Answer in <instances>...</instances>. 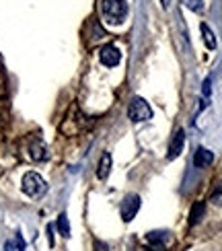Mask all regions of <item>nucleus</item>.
<instances>
[{
	"instance_id": "6ab92c4d",
	"label": "nucleus",
	"mask_w": 222,
	"mask_h": 251,
	"mask_svg": "<svg viewBox=\"0 0 222 251\" xmlns=\"http://www.w3.org/2000/svg\"><path fill=\"white\" fill-rule=\"evenodd\" d=\"M169 6V0H163V8H167Z\"/></svg>"
},
{
	"instance_id": "1a4fd4ad",
	"label": "nucleus",
	"mask_w": 222,
	"mask_h": 251,
	"mask_svg": "<svg viewBox=\"0 0 222 251\" xmlns=\"http://www.w3.org/2000/svg\"><path fill=\"white\" fill-rule=\"evenodd\" d=\"M204 214H206V204L204 202H196L192 206V210H189V225H192V226L197 225L204 218Z\"/></svg>"
},
{
	"instance_id": "f8f14e48",
	"label": "nucleus",
	"mask_w": 222,
	"mask_h": 251,
	"mask_svg": "<svg viewBox=\"0 0 222 251\" xmlns=\"http://www.w3.org/2000/svg\"><path fill=\"white\" fill-rule=\"evenodd\" d=\"M56 228H58V233L62 235V237H70V223H68V216L62 212L60 216H58V221H56Z\"/></svg>"
},
{
	"instance_id": "0eeeda50",
	"label": "nucleus",
	"mask_w": 222,
	"mask_h": 251,
	"mask_svg": "<svg viewBox=\"0 0 222 251\" xmlns=\"http://www.w3.org/2000/svg\"><path fill=\"white\" fill-rule=\"evenodd\" d=\"M214 163V152L204 149V146H199V149L194 152V165L197 167V169H204V167L212 165Z\"/></svg>"
},
{
	"instance_id": "9b49d317",
	"label": "nucleus",
	"mask_w": 222,
	"mask_h": 251,
	"mask_svg": "<svg viewBox=\"0 0 222 251\" xmlns=\"http://www.w3.org/2000/svg\"><path fill=\"white\" fill-rule=\"evenodd\" d=\"M199 31H202V37H204V44H206V48L208 50H216V37H214V31L210 29L206 23H202L199 25Z\"/></svg>"
},
{
	"instance_id": "dca6fc26",
	"label": "nucleus",
	"mask_w": 222,
	"mask_h": 251,
	"mask_svg": "<svg viewBox=\"0 0 222 251\" xmlns=\"http://www.w3.org/2000/svg\"><path fill=\"white\" fill-rule=\"evenodd\" d=\"M93 249H95V251H109V245H107V243H103V241H99V239H95Z\"/></svg>"
},
{
	"instance_id": "2eb2a0df",
	"label": "nucleus",
	"mask_w": 222,
	"mask_h": 251,
	"mask_svg": "<svg viewBox=\"0 0 222 251\" xmlns=\"http://www.w3.org/2000/svg\"><path fill=\"white\" fill-rule=\"evenodd\" d=\"M216 206H222V183H218V187L212 192V198H210Z\"/></svg>"
},
{
	"instance_id": "6e6552de",
	"label": "nucleus",
	"mask_w": 222,
	"mask_h": 251,
	"mask_svg": "<svg viewBox=\"0 0 222 251\" xmlns=\"http://www.w3.org/2000/svg\"><path fill=\"white\" fill-rule=\"evenodd\" d=\"M29 152H31V159H33V161H46L48 159V149H46V144L41 142V140H33V142H31Z\"/></svg>"
},
{
	"instance_id": "aec40b11",
	"label": "nucleus",
	"mask_w": 222,
	"mask_h": 251,
	"mask_svg": "<svg viewBox=\"0 0 222 251\" xmlns=\"http://www.w3.org/2000/svg\"><path fill=\"white\" fill-rule=\"evenodd\" d=\"M0 124H2V113H0Z\"/></svg>"
},
{
	"instance_id": "9d476101",
	"label": "nucleus",
	"mask_w": 222,
	"mask_h": 251,
	"mask_svg": "<svg viewBox=\"0 0 222 251\" xmlns=\"http://www.w3.org/2000/svg\"><path fill=\"white\" fill-rule=\"evenodd\" d=\"M109 171H111V154L109 152H103L101 161L97 165V177H99V179H105V177L109 175Z\"/></svg>"
},
{
	"instance_id": "4468645a",
	"label": "nucleus",
	"mask_w": 222,
	"mask_h": 251,
	"mask_svg": "<svg viewBox=\"0 0 222 251\" xmlns=\"http://www.w3.org/2000/svg\"><path fill=\"white\" fill-rule=\"evenodd\" d=\"M183 2L189 10H194V13H202L204 10V0H183Z\"/></svg>"
},
{
	"instance_id": "a211bd4d",
	"label": "nucleus",
	"mask_w": 222,
	"mask_h": 251,
	"mask_svg": "<svg viewBox=\"0 0 222 251\" xmlns=\"http://www.w3.org/2000/svg\"><path fill=\"white\" fill-rule=\"evenodd\" d=\"M210 85H212V80L206 78V80H204V97H210V93H212V89H210Z\"/></svg>"
},
{
	"instance_id": "f03ea898",
	"label": "nucleus",
	"mask_w": 222,
	"mask_h": 251,
	"mask_svg": "<svg viewBox=\"0 0 222 251\" xmlns=\"http://www.w3.org/2000/svg\"><path fill=\"white\" fill-rule=\"evenodd\" d=\"M21 190H23L29 198H39V196H44L46 190H48V183L44 181V177L33 173V171H29L25 173L23 177V183H21Z\"/></svg>"
},
{
	"instance_id": "f257e3e1",
	"label": "nucleus",
	"mask_w": 222,
	"mask_h": 251,
	"mask_svg": "<svg viewBox=\"0 0 222 251\" xmlns=\"http://www.w3.org/2000/svg\"><path fill=\"white\" fill-rule=\"evenodd\" d=\"M101 13L109 23L120 25V23H123V19L128 17V2H125V0H103Z\"/></svg>"
},
{
	"instance_id": "f3484780",
	"label": "nucleus",
	"mask_w": 222,
	"mask_h": 251,
	"mask_svg": "<svg viewBox=\"0 0 222 251\" xmlns=\"http://www.w3.org/2000/svg\"><path fill=\"white\" fill-rule=\"evenodd\" d=\"M48 241H49V247H54V226L48 225Z\"/></svg>"
},
{
	"instance_id": "423d86ee",
	"label": "nucleus",
	"mask_w": 222,
	"mask_h": 251,
	"mask_svg": "<svg viewBox=\"0 0 222 251\" xmlns=\"http://www.w3.org/2000/svg\"><path fill=\"white\" fill-rule=\"evenodd\" d=\"M183 144H185V132L179 128L175 134H173V138H171V144H169V161H173V159H177L179 154H181V151H183Z\"/></svg>"
},
{
	"instance_id": "ddd939ff",
	"label": "nucleus",
	"mask_w": 222,
	"mask_h": 251,
	"mask_svg": "<svg viewBox=\"0 0 222 251\" xmlns=\"http://www.w3.org/2000/svg\"><path fill=\"white\" fill-rule=\"evenodd\" d=\"M4 251H25V241H23V237H21V233H17L13 241L4 243Z\"/></svg>"
},
{
	"instance_id": "39448f33",
	"label": "nucleus",
	"mask_w": 222,
	"mask_h": 251,
	"mask_svg": "<svg viewBox=\"0 0 222 251\" xmlns=\"http://www.w3.org/2000/svg\"><path fill=\"white\" fill-rule=\"evenodd\" d=\"M99 60H101L103 66L113 68V66H118L122 62V54H120V50L115 46H103L101 51H99Z\"/></svg>"
},
{
	"instance_id": "20e7f679",
	"label": "nucleus",
	"mask_w": 222,
	"mask_h": 251,
	"mask_svg": "<svg viewBox=\"0 0 222 251\" xmlns=\"http://www.w3.org/2000/svg\"><path fill=\"white\" fill-rule=\"evenodd\" d=\"M138 210H140V196H136V194L125 196V200L122 204V218H123V223L134 221V216L138 214Z\"/></svg>"
},
{
	"instance_id": "7ed1b4c3",
	"label": "nucleus",
	"mask_w": 222,
	"mask_h": 251,
	"mask_svg": "<svg viewBox=\"0 0 222 251\" xmlns=\"http://www.w3.org/2000/svg\"><path fill=\"white\" fill-rule=\"evenodd\" d=\"M128 118L132 122H148L152 118V109L142 97H134L128 105Z\"/></svg>"
}]
</instances>
